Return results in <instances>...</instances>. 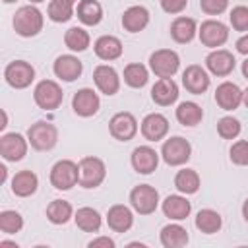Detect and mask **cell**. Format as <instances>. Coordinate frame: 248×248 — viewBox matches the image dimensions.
Masks as SVG:
<instances>
[{
    "mask_svg": "<svg viewBox=\"0 0 248 248\" xmlns=\"http://www.w3.org/2000/svg\"><path fill=\"white\" fill-rule=\"evenodd\" d=\"M242 76H244V78L248 79V58H246V60L242 62Z\"/></svg>",
    "mask_w": 248,
    "mask_h": 248,
    "instance_id": "c3c4849f",
    "label": "cell"
},
{
    "mask_svg": "<svg viewBox=\"0 0 248 248\" xmlns=\"http://www.w3.org/2000/svg\"><path fill=\"white\" fill-rule=\"evenodd\" d=\"M149 23V12L145 6H130L122 14V27L128 33H140Z\"/></svg>",
    "mask_w": 248,
    "mask_h": 248,
    "instance_id": "7402d4cb",
    "label": "cell"
},
{
    "mask_svg": "<svg viewBox=\"0 0 248 248\" xmlns=\"http://www.w3.org/2000/svg\"><path fill=\"white\" fill-rule=\"evenodd\" d=\"M31 4H41V2H45V0H29Z\"/></svg>",
    "mask_w": 248,
    "mask_h": 248,
    "instance_id": "f907efd6",
    "label": "cell"
},
{
    "mask_svg": "<svg viewBox=\"0 0 248 248\" xmlns=\"http://www.w3.org/2000/svg\"><path fill=\"white\" fill-rule=\"evenodd\" d=\"M70 2H76V0H70Z\"/></svg>",
    "mask_w": 248,
    "mask_h": 248,
    "instance_id": "f5cc1de1",
    "label": "cell"
},
{
    "mask_svg": "<svg viewBox=\"0 0 248 248\" xmlns=\"http://www.w3.org/2000/svg\"><path fill=\"white\" fill-rule=\"evenodd\" d=\"M74 16V2L70 0H50L48 4V17L54 23H64Z\"/></svg>",
    "mask_w": 248,
    "mask_h": 248,
    "instance_id": "8d00e7d4",
    "label": "cell"
},
{
    "mask_svg": "<svg viewBox=\"0 0 248 248\" xmlns=\"http://www.w3.org/2000/svg\"><path fill=\"white\" fill-rule=\"evenodd\" d=\"M72 215H74V209H72L70 202H66V200H54V202H50L48 207H46V217H48V221L54 223V225H64V223H68V221L72 219Z\"/></svg>",
    "mask_w": 248,
    "mask_h": 248,
    "instance_id": "1f68e13d",
    "label": "cell"
},
{
    "mask_svg": "<svg viewBox=\"0 0 248 248\" xmlns=\"http://www.w3.org/2000/svg\"><path fill=\"white\" fill-rule=\"evenodd\" d=\"M21 227H23V217L17 211L6 209V211L0 213V231L2 232L14 234V232H19Z\"/></svg>",
    "mask_w": 248,
    "mask_h": 248,
    "instance_id": "74e56055",
    "label": "cell"
},
{
    "mask_svg": "<svg viewBox=\"0 0 248 248\" xmlns=\"http://www.w3.org/2000/svg\"><path fill=\"white\" fill-rule=\"evenodd\" d=\"M229 19L234 31H248V8L246 6H234L231 10Z\"/></svg>",
    "mask_w": 248,
    "mask_h": 248,
    "instance_id": "ab89813d",
    "label": "cell"
},
{
    "mask_svg": "<svg viewBox=\"0 0 248 248\" xmlns=\"http://www.w3.org/2000/svg\"><path fill=\"white\" fill-rule=\"evenodd\" d=\"M196 33H198V25H196V21H194L192 17L180 16V17H176V19L170 23V37H172L176 43H180V45L190 43V41L196 37Z\"/></svg>",
    "mask_w": 248,
    "mask_h": 248,
    "instance_id": "d4e9b609",
    "label": "cell"
},
{
    "mask_svg": "<svg viewBox=\"0 0 248 248\" xmlns=\"http://www.w3.org/2000/svg\"><path fill=\"white\" fill-rule=\"evenodd\" d=\"M27 143L29 140H25L21 134L17 132H10V134H4L0 138V155L6 159V161H21L27 153Z\"/></svg>",
    "mask_w": 248,
    "mask_h": 248,
    "instance_id": "7c38bea8",
    "label": "cell"
},
{
    "mask_svg": "<svg viewBox=\"0 0 248 248\" xmlns=\"http://www.w3.org/2000/svg\"><path fill=\"white\" fill-rule=\"evenodd\" d=\"M132 167L140 174H151L159 165V153L149 145H138L132 151Z\"/></svg>",
    "mask_w": 248,
    "mask_h": 248,
    "instance_id": "9a60e30c",
    "label": "cell"
},
{
    "mask_svg": "<svg viewBox=\"0 0 248 248\" xmlns=\"http://www.w3.org/2000/svg\"><path fill=\"white\" fill-rule=\"evenodd\" d=\"M147 79H149V72H147V68H145L143 64L132 62V64H128V66L124 68V81H126L130 87L140 89V87H143V85L147 83Z\"/></svg>",
    "mask_w": 248,
    "mask_h": 248,
    "instance_id": "d590c367",
    "label": "cell"
},
{
    "mask_svg": "<svg viewBox=\"0 0 248 248\" xmlns=\"http://www.w3.org/2000/svg\"><path fill=\"white\" fill-rule=\"evenodd\" d=\"M242 217L248 221V198L244 200V203H242Z\"/></svg>",
    "mask_w": 248,
    "mask_h": 248,
    "instance_id": "7dc6e473",
    "label": "cell"
},
{
    "mask_svg": "<svg viewBox=\"0 0 248 248\" xmlns=\"http://www.w3.org/2000/svg\"><path fill=\"white\" fill-rule=\"evenodd\" d=\"M110 136L118 141H130L138 134V120L132 112H116L108 122Z\"/></svg>",
    "mask_w": 248,
    "mask_h": 248,
    "instance_id": "8fae6325",
    "label": "cell"
},
{
    "mask_svg": "<svg viewBox=\"0 0 248 248\" xmlns=\"http://www.w3.org/2000/svg\"><path fill=\"white\" fill-rule=\"evenodd\" d=\"M200 8L207 16H219L229 8V0H200Z\"/></svg>",
    "mask_w": 248,
    "mask_h": 248,
    "instance_id": "b9f144b4",
    "label": "cell"
},
{
    "mask_svg": "<svg viewBox=\"0 0 248 248\" xmlns=\"http://www.w3.org/2000/svg\"><path fill=\"white\" fill-rule=\"evenodd\" d=\"M223 225V219L217 211L213 209H202L198 215H196V227L200 232H205V234H213L221 229Z\"/></svg>",
    "mask_w": 248,
    "mask_h": 248,
    "instance_id": "836d02e7",
    "label": "cell"
},
{
    "mask_svg": "<svg viewBox=\"0 0 248 248\" xmlns=\"http://www.w3.org/2000/svg\"><path fill=\"white\" fill-rule=\"evenodd\" d=\"M33 99L39 105V108H43V110H54V108H58L62 105L64 93H62V87L56 81L43 79V81H39L35 85Z\"/></svg>",
    "mask_w": 248,
    "mask_h": 248,
    "instance_id": "277c9868",
    "label": "cell"
},
{
    "mask_svg": "<svg viewBox=\"0 0 248 248\" xmlns=\"http://www.w3.org/2000/svg\"><path fill=\"white\" fill-rule=\"evenodd\" d=\"M198 35H200V41H202L203 46L217 48V46H221V45L227 43V39H229V27L225 23H221L219 19H205L200 25Z\"/></svg>",
    "mask_w": 248,
    "mask_h": 248,
    "instance_id": "30bf717a",
    "label": "cell"
},
{
    "mask_svg": "<svg viewBox=\"0 0 248 248\" xmlns=\"http://www.w3.org/2000/svg\"><path fill=\"white\" fill-rule=\"evenodd\" d=\"M188 0H161V8L167 14H180L186 8Z\"/></svg>",
    "mask_w": 248,
    "mask_h": 248,
    "instance_id": "7bdbcfd3",
    "label": "cell"
},
{
    "mask_svg": "<svg viewBox=\"0 0 248 248\" xmlns=\"http://www.w3.org/2000/svg\"><path fill=\"white\" fill-rule=\"evenodd\" d=\"M192 155V145L188 143V140L180 138V136H172L169 138L163 147H161V157L167 165L170 167H178L184 165Z\"/></svg>",
    "mask_w": 248,
    "mask_h": 248,
    "instance_id": "52a82bcc",
    "label": "cell"
},
{
    "mask_svg": "<svg viewBox=\"0 0 248 248\" xmlns=\"http://www.w3.org/2000/svg\"><path fill=\"white\" fill-rule=\"evenodd\" d=\"M52 70H54L56 78H60L62 81H74V79H78L81 76L83 66H81V62H79L78 56H74V54H62V56H58L54 60Z\"/></svg>",
    "mask_w": 248,
    "mask_h": 248,
    "instance_id": "ffe728a7",
    "label": "cell"
},
{
    "mask_svg": "<svg viewBox=\"0 0 248 248\" xmlns=\"http://www.w3.org/2000/svg\"><path fill=\"white\" fill-rule=\"evenodd\" d=\"M74 221L85 232H97L101 229V215L93 207H79L74 215Z\"/></svg>",
    "mask_w": 248,
    "mask_h": 248,
    "instance_id": "4dcf8cb0",
    "label": "cell"
},
{
    "mask_svg": "<svg viewBox=\"0 0 248 248\" xmlns=\"http://www.w3.org/2000/svg\"><path fill=\"white\" fill-rule=\"evenodd\" d=\"M242 126L236 118L232 116H223L219 122H217V134L223 138V140H234L238 134H240Z\"/></svg>",
    "mask_w": 248,
    "mask_h": 248,
    "instance_id": "f35d334b",
    "label": "cell"
},
{
    "mask_svg": "<svg viewBox=\"0 0 248 248\" xmlns=\"http://www.w3.org/2000/svg\"><path fill=\"white\" fill-rule=\"evenodd\" d=\"M0 248H17L16 242H8V240H0Z\"/></svg>",
    "mask_w": 248,
    "mask_h": 248,
    "instance_id": "bcb514c9",
    "label": "cell"
},
{
    "mask_svg": "<svg viewBox=\"0 0 248 248\" xmlns=\"http://www.w3.org/2000/svg\"><path fill=\"white\" fill-rule=\"evenodd\" d=\"M174 186L182 194H196L200 190V176L194 169H182L174 176Z\"/></svg>",
    "mask_w": 248,
    "mask_h": 248,
    "instance_id": "d6a6232c",
    "label": "cell"
},
{
    "mask_svg": "<svg viewBox=\"0 0 248 248\" xmlns=\"http://www.w3.org/2000/svg\"><path fill=\"white\" fill-rule=\"evenodd\" d=\"M93 79H95V85L99 87V91L108 97L116 95L120 89V78H118L116 70L108 64H99L93 72Z\"/></svg>",
    "mask_w": 248,
    "mask_h": 248,
    "instance_id": "2e32d148",
    "label": "cell"
},
{
    "mask_svg": "<svg viewBox=\"0 0 248 248\" xmlns=\"http://www.w3.org/2000/svg\"><path fill=\"white\" fill-rule=\"evenodd\" d=\"M151 99L161 107H169L178 99V85L172 78H161L151 87Z\"/></svg>",
    "mask_w": 248,
    "mask_h": 248,
    "instance_id": "44dd1931",
    "label": "cell"
},
{
    "mask_svg": "<svg viewBox=\"0 0 248 248\" xmlns=\"http://www.w3.org/2000/svg\"><path fill=\"white\" fill-rule=\"evenodd\" d=\"M234 64H236L234 56L225 48H215L205 56V66L213 76H221V78L229 76L234 70Z\"/></svg>",
    "mask_w": 248,
    "mask_h": 248,
    "instance_id": "5bb4252c",
    "label": "cell"
},
{
    "mask_svg": "<svg viewBox=\"0 0 248 248\" xmlns=\"http://www.w3.org/2000/svg\"><path fill=\"white\" fill-rule=\"evenodd\" d=\"M37 186H39V178L33 170H19L12 178V192L19 198H27V196L35 194Z\"/></svg>",
    "mask_w": 248,
    "mask_h": 248,
    "instance_id": "484cf974",
    "label": "cell"
},
{
    "mask_svg": "<svg viewBox=\"0 0 248 248\" xmlns=\"http://www.w3.org/2000/svg\"><path fill=\"white\" fill-rule=\"evenodd\" d=\"M107 176V167L99 157H83L79 161V186L83 188H97Z\"/></svg>",
    "mask_w": 248,
    "mask_h": 248,
    "instance_id": "5b68a950",
    "label": "cell"
},
{
    "mask_svg": "<svg viewBox=\"0 0 248 248\" xmlns=\"http://www.w3.org/2000/svg\"><path fill=\"white\" fill-rule=\"evenodd\" d=\"M242 97H244V91L236 83H232V81H223L215 89V103L223 110H234V108H238V105L242 103Z\"/></svg>",
    "mask_w": 248,
    "mask_h": 248,
    "instance_id": "e0dca14e",
    "label": "cell"
},
{
    "mask_svg": "<svg viewBox=\"0 0 248 248\" xmlns=\"http://www.w3.org/2000/svg\"><path fill=\"white\" fill-rule=\"evenodd\" d=\"M93 48H95V54L101 60H108V62L120 58V54H122V43L114 35H103V37H99L95 41Z\"/></svg>",
    "mask_w": 248,
    "mask_h": 248,
    "instance_id": "cb8c5ba5",
    "label": "cell"
},
{
    "mask_svg": "<svg viewBox=\"0 0 248 248\" xmlns=\"http://www.w3.org/2000/svg\"><path fill=\"white\" fill-rule=\"evenodd\" d=\"M169 132V120L161 112H151L141 120V136L147 141H159Z\"/></svg>",
    "mask_w": 248,
    "mask_h": 248,
    "instance_id": "ac0fdd59",
    "label": "cell"
},
{
    "mask_svg": "<svg viewBox=\"0 0 248 248\" xmlns=\"http://www.w3.org/2000/svg\"><path fill=\"white\" fill-rule=\"evenodd\" d=\"M174 114H176V120H178L182 126H196V124H200L202 118H203L202 107H200L198 103H192V101L180 103V105L176 107Z\"/></svg>",
    "mask_w": 248,
    "mask_h": 248,
    "instance_id": "f1b7e54d",
    "label": "cell"
},
{
    "mask_svg": "<svg viewBox=\"0 0 248 248\" xmlns=\"http://www.w3.org/2000/svg\"><path fill=\"white\" fill-rule=\"evenodd\" d=\"M99 107H101V99H99V95H97L93 89H89V87H83V89L76 91V95H74V99H72V108H74V112H76L78 116H83V118L93 116V114L99 110Z\"/></svg>",
    "mask_w": 248,
    "mask_h": 248,
    "instance_id": "4fadbf2b",
    "label": "cell"
},
{
    "mask_svg": "<svg viewBox=\"0 0 248 248\" xmlns=\"http://www.w3.org/2000/svg\"><path fill=\"white\" fill-rule=\"evenodd\" d=\"M161 207H163L165 217L174 219V221L186 219V217L190 215V211H192L190 202H188L186 198H182V196H167Z\"/></svg>",
    "mask_w": 248,
    "mask_h": 248,
    "instance_id": "4316f807",
    "label": "cell"
},
{
    "mask_svg": "<svg viewBox=\"0 0 248 248\" xmlns=\"http://www.w3.org/2000/svg\"><path fill=\"white\" fill-rule=\"evenodd\" d=\"M43 14L35 6H21L14 14V29L21 37H35L43 29Z\"/></svg>",
    "mask_w": 248,
    "mask_h": 248,
    "instance_id": "6da1fadb",
    "label": "cell"
},
{
    "mask_svg": "<svg viewBox=\"0 0 248 248\" xmlns=\"http://www.w3.org/2000/svg\"><path fill=\"white\" fill-rule=\"evenodd\" d=\"M64 43H66V46H68L70 50H74V52H83V50L89 46L91 37H89V33H87L85 29H81V27H70V29L66 31V35H64Z\"/></svg>",
    "mask_w": 248,
    "mask_h": 248,
    "instance_id": "e575fe53",
    "label": "cell"
},
{
    "mask_svg": "<svg viewBox=\"0 0 248 248\" xmlns=\"http://www.w3.org/2000/svg\"><path fill=\"white\" fill-rule=\"evenodd\" d=\"M231 161L234 165L246 167L248 165V140H238L231 145Z\"/></svg>",
    "mask_w": 248,
    "mask_h": 248,
    "instance_id": "60d3db41",
    "label": "cell"
},
{
    "mask_svg": "<svg viewBox=\"0 0 248 248\" xmlns=\"http://www.w3.org/2000/svg\"><path fill=\"white\" fill-rule=\"evenodd\" d=\"M161 244L165 248H182L188 244V232L182 225L170 223L161 229Z\"/></svg>",
    "mask_w": 248,
    "mask_h": 248,
    "instance_id": "83f0119b",
    "label": "cell"
},
{
    "mask_svg": "<svg viewBox=\"0 0 248 248\" xmlns=\"http://www.w3.org/2000/svg\"><path fill=\"white\" fill-rule=\"evenodd\" d=\"M236 50L240 52V54H248V35H242L238 41H236Z\"/></svg>",
    "mask_w": 248,
    "mask_h": 248,
    "instance_id": "f6af8a7d",
    "label": "cell"
},
{
    "mask_svg": "<svg viewBox=\"0 0 248 248\" xmlns=\"http://www.w3.org/2000/svg\"><path fill=\"white\" fill-rule=\"evenodd\" d=\"M114 248V240L108 238V236H99V238H93L89 242V248Z\"/></svg>",
    "mask_w": 248,
    "mask_h": 248,
    "instance_id": "ee69618b",
    "label": "cell"
},
{
    "mask_svg": "<svg viewBox=\"0 0 248 248\" xmlns=\"http://www.w3.org/2000/svg\"><path fill=\"white\" fill-rule=\"evenodd\" d=\"M107 223L108 227L114 231V232H126L130 231V227L134 225V215L130 211V207L122 205V203H116L108 209L107 213Z\"/></svg>",
    "mask_w": 248,
    "mask_h": 248,
    "instance_id": "603a6c76",
    "label": "cell"
},
{
    "mask_svg": "<svg viewBox=\"0 0 248 248\" xmlns=\"http://www.w3.org/2000/svg\"><path fill=\"white\" fill-rule=\"evenodd\" d=\"M130 203L140 215H149L159 205V192L149 184H140L130 192Z\"/></svg>",
    "mask_w": 248,
    "mask_h": 248,
    "instance_id": "ba28073f",
    "label": "cell"
},
{
    "mask_svg": "<svg viewBox=\"0 0 248 248\" xmlns=\"http://www.w3.org/2000/svg\"><path fill=\"white\" fill-rule=\"evenodd\" d=\"M4 78H6L8 85H12L16 89H25L35 79V68L25 60H14L6 66Z\"/></svg>",
    "mask_w": 248,
    "mask_h": 248,
    "instance_id": "9c48e42d",
    "label": "cell"
},
{
    "mask_svg": "<svg viewBox=\"0 0 248 248\" xmlns=\"http://www.w3.org/2000/svg\"><path fill=\"white\" fill-rule=\"evenodd\" d=\"M242 103L246 105V108H248V87H246V91H244V97H242Z\"/></svg>",
    "mask_w": 248,
    "mask_h": 248,
    "instance_id": "681fc988",
    "label": "cell"
},
{
    "mask_svg": "<svg viewBox=\"0 0 248 248\" xmlns=\"http://www.w3.org/2000/svg\"><path fill=\"white\" fill-rule=\"evenodd\" d=\"M180 56L170 48H159L149 56V68L159 78H172L178 72Z\"/></svg>",
    "mask_w": 248,
    "mask_h": 248,
    "instance_id": "8992f818",
    "label": "cell"
},
{
    "mask_svg": "<svg viewBox=\"0 0 248 248\" xmlns=\"http://www.w3.org/2000/svg\"><path fill=\"white\" fill-rule=\"evenodd\" d=\"M27 140H29V143H31L33 149H37V151H48L58 141V130H56L54 124L45 122V120H39V122H35V124L29 126Z\"/></svg>",
    "mask_w": 248,
    "mask_h": 248,
    "instance_id": "7a4b0ae2",
    "label": "cell"
},
{
    "mask_svg": "<svg viewBox=\"0 0 248 248\" xmlns=\"http://www.w3.org/2000/svg\"><path fill=\"white\" fill-rule=\"evenodd\" d=\"M79 182V165L70 159H60L50 169V184L56 190H70Z\"/></svg>",
    "mask_w": 248,
    "mask_h": 248,
    "instance_id": "3957f363",
    "label": "cell"
},
{
    "mask_svg": "<svg viewBox=\"0 0 248 248\" xmlns=\"http://www.w3.org/2000/svg\"><path fill=\"white\" fill-rule=\"evenodd\" d=\"M2 2H6V4H12V2H16V0H2Z\"/></svg>",
    "mask_w": 248,
    "mask_h": 248,
    "instance_id": "816d5d0a",
    "label": "cell"
},
{
    "mask_svg": "<svg viewBox=\"0 0 248 248\" xmlns=\"http://www.w3.org/2000/svg\"><path fill=\"white\" fill-rule=\"evenodd\" d=\"M78 19L83 25H97L103 19V8L97 0H79L78 4Z\"/></svg>",
    "mask_w": 248,
    "mask_h": 248,
    "instance_id": "f546056e",
    "label": "cell"
},
{
    "mask_svg": "<svg viewBox=\"0 0 248 248\" xmlns=\"http://www.w3.org/2000/svg\"><path fill=\"white\" fill-rule=\"evenodd\" d=\"M182 85H184L190 93L202 95V93H205V89L209 87V76H207V72H205L202 66L192 64V66H188V68L182 72Z\"/></svg>",
    "mask_w": 248,
    "mask_h": 248,
    "instance_id": "d6986e66",
    "label": "cell"
}]
</instances>
